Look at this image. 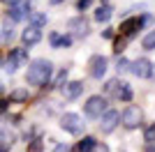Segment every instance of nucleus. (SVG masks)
<instances>
[{
	"mask_svg": "<svg viewBox=\"0 0 155 152\" xmlns=\"http://www.w3.org/2000/svg\"><path fill=\"white\" fill-rule=\"evenodd\" d=\"M67 25H70V30H74V35H77V37H86V35H88V23H86L84 16H77V19H72Z\"/></svg>",
	"mask_w": 155,
	"mask_h": 152,
	"instance_id": "1a4fd4ad",
	"label": "nucleus"
},
{
	"mask_svg": "<svg viewBox=\"0 0 155 152\" xmlns=\"http://www.w3.org/2000/svg\"><path fill=\"white\" fill-rule=\"evenodd\" d=\"M28 19H30V25L32 28H42V25H46V14H28Z\"/></svg>",
	"mask_w": 155,
	"mask_h": 152,
	"instance_id": "a211bd4d",
	"label": "nucleus"
},
{
	"mask_svg": "<svg viewBox=\"0 0 155 152\" xmlns=\"http://www.w3.org/2000/svg\"><path fill=\"white\" fill-rule=\"evenodd\" d=\"M60 127H63L67 134H81L84 131V122L77 113H65L60 118Z\"/></svg>",
	"mask_w": 155,
	"mask_h": 152,
	"instance_id": "20e7f679",
	"label": "nucleus"
},
{
	"mask_svg": "<svg viewBox=\"0 0 155 152\" xmlns=\"http://www.w3.org/2000/svg\"><path fill=\"white\" fill-rule=\"evenodd\" d=\"M28 152H44V141H39V138L30 141L28 143Z\"/></svg>",
	"mask_w": 155,
	"mask_h": 152,
	"instance_id": "412c9836",
	"label": "nucleus"
},
{
	"mask_svg": "<svg viewBox=\"0 0 155 152\" xmlns=\"http://www.w3.org/2000/svg\"><path fill=\"white\" fill-rule=\"evenodd\" d=\"M143 21H146V16H143V19H139V16H132V19H125L123 23H120V28H118V30L123 32L125 37H134L137 32L141 30V25H143Z\"/></svg>",
	"mask_w": 155,
	"mask_h": 152,
	"instance_id": "39448f33",
	"label": "nucleus"
},
{
	"mask_svg": "<svg viewBox=\"0 0 155 152\" xmlns=\"http://www.w3.org/2000/svg\"><path fill=\"white\" fill-rule=\"evenodd\" d=\"M116 97L120 101H132V88H130V83L120 81V85H118V90H116Z\"/></svg>",
	"mask_w": 155,
	"mask_h": 152,
	"instance_id": "f3484780",
	"label": "nucleus"
},
{
	"mask_svg": "<svg viewBox=\"0 0 155 152\" xmlns=\"http://www.w3.org/2000/svg\"><path fill=\"white\" fill-rule=\"evenodd\" d=\"M143 141L146 143H155V125H150L146 131H143Z\"/></svg>",
	"mask_w": 155,
	"mask_h": 152,
	"instance_id": "b1692460",
	"label": "nucleus"
},
{
	"mask_svg": "<svg viewBox=\"0 0 155 152\" xmlns=\"http://www.w3.org/2000/svg\"><path fill=\"white\" fill-rule=\"evenodd\" d=\"M118 85H120V81H118V78H111V81H107V85H104V90H107V92H114V95H116Z\"/></svg>",
	"mask_w": 155,
	"mask_h": 152,
	"instance_id": "393cba45",
	"label": "nucleus"
},
{
	"mask_svg": "<svg viewBox=\"0 0 155 152\" xmlns=\"http://www.w3.org/2000/svg\"><path fill=\"white\" fill-rule=\"evenodd\" d=\"M51 71H53V65L44 58L39 60H32L30 67H28V74H26V81L30 85H46L49 78H51Z\"/></svg>",
	"mask_w": 155,
	"mask_h": 152,
	"instance_id": "f257e3e1",
	"label": "nucleus"
},
{
	"mask_svg": "<svg viewBox=\"0 0 155 152\" xmlns=\"http://www.w3.org/2000/svg\"><path fill=\"white\" fill-rule=\"evenodd\" d=\"M141 46H143V49H146V51H153V49H155V30H150L148 35L143 37Z\"/></svg>",
	"mask_w": 155,
	"mask_h": 152,
	"instance_id": "aec40b11",
	"label": "nucleus"
},
{
	"mask_svg": "<svg viewBox=\"0 0 155 152\" xmlns=\"http://www.w3.org/2000/svg\"><path fill=\"white\" fill-rule=\"evenodd\" d=\"M88 5H91V0H77V9H81V12H84Z\"/></svg>",
	"mask_w": 155,
	"mask_h": 152,
	"instance_id": "c756f323",
	"label": "nucleus"
},
{
	"mask_svg": "<svg viewBox=\"0 0 155 152\" xmlns=\"http://www.w3.org/2000/svg\"><path fill=\"white\" fill-rule=\"evenodd\" d=\"M150 67L153 65L146 60V58H139V60H134V62H130V71L134 76H139V78H148L150 76Z\"/></svg>",
	"mask_w": 155,
	"mask_h": 152,
	"instance_id": "6e6552de",
	"label": "nucleus"
},
{
	"mask_svg": "<svg viewBox=\"0 0 155 152\" xmlns=\"http://www.w3.org/2000/svg\"><path fill=\"white\" fill-rule=\"evenodd\" d=\"M104 111H107V99H104L102 95L88 97V101L84 104V113L88 115V118H100Z\"/></svg>",
	"mask_w": 155,
	"mask_h": 152,
	"instance_id": "f03ea898",
	"label": "nucleus"
},
{
	"mask_svg": "<svg viewBox=\"0 0 155 152\" xmlns=\"http://www.w3.org/2000/svg\"><path fill=\"white\" fill-rule=\"evenodd\" d=\"M111 14H114V12H111L109 5H100V7H97V12H95V21H97V23H107V21L111 19Z\"/></svg>",
	"mask_w": 155,
	"mask_h": 152,
	"instance_id": "dca6fc26",
	"label": "nucleus"
},
{
	"mask_svg": "<svg viewBox=\"0 0 155 152\" xmlns=\"http://www.w3.org/2000/svg\"><path fill=\"white\" fill-rule=\"evenodd\" d=\"M9 16H12V21H21V19H26L28 14V2H23V5H21V2H16V5H9Z\"/></svg>",
	"mask_w": 155,
	"mask_h": 152,
	"instance_id": "f8f14e48",
	"label": "nucleus"
},
{
	"mask_svg": "<svg viewBox=\"0 0 155 152\" xmlns=\"http://www.w3.org/2000/svg\"><path fill=\"white\" fill-rule=\"evenodd\" d=\"M28 97H30V92H28L26 88H19V90H14L12 95H9V99H12V101H19V104H21V101H28Z\"/></svg>",
	"mask_w": 155,
	"mask_h": 152,
	"instance_id": "6ab92c4d",
	"label": "nucleus"
},
{
	"mask_svg": "<svg viewBox=\"0 0 155 152\" xmlns=\"http://www.w3.org/2000/svg\"><path fill=\"white\" fill-rule=\"evenodd\" d=\"M70 44H72L70 35H58V32H53V35H51V46H53V49H63V46H70Z\"/></svg>",
	"mask_w": 155,
	"mask_h": 152,
	"instance_id": "4468645a",
	"label": "nucleus"
},
{
	"mask_svg": "<svg viewBox=\"0 0 155 152\" xmlns=\"http://www.w3.org/2000/svg\"><path fill=\"white\" fill-rule=\"evenodd\" d=\"M51 5H60V2H65V0H49Z\"/></svg>",
	"mask_w": 155,
	"mask_h": 152,
	"instance_id": "72a5a7b5",
	"label": "nucleus"
},
{
	"mask_svg": "<svg viewBox=\"0 0 155 152\" xmlns=\"http://www.w3.org/2000/svg\"><path fill=\"white\" fill-rule=\"evenodd\" d=\"M14 30H12V23L9 21H5V25H2V39H12Z\"/></svg>",
	"mask_w": 155,
	"mask_h": 152,
	"instance_id": "a878e982",
	"label": "nucleus"
},
{
	"mask_svg": "<svg viewBox=\"0 0 155 152\" xmlns=\"http://www.w3.org/2000/svg\"><path fill=\"white\" fill-rule=\"evenodd\" d=\"M88 67H91V76H93V78H102V76L107 74L109 60H107L104 55H93L91 62H88Z\"/></svg>",
	"mask_w": 155,
	"mask_h": 152,
	"instance_id": "423d86ee",
	"label": "nucleus"
},
{
	"mask_svg": "<svg viewBox=\"0 0 155 152\" xmlns=\"http://www.w3.org/2000/svg\"><path fill=\"white\" fill-rule=\"evenodd\" d=\"M125 44H127V37H125V39H116V42H114V53L120 55V53L125 51Z\"/></svg>",
	"mask_w": 155,
	"mask_h": 152,
	"instance_id": "5701e85b",
	"label": "nucleus"
},
{
	"mask_svg": "<svg viewBox=\"0 0 155 152\" xmlns=\"http://www.w3.org/2000/svg\"><path fill=\"white\" fill-rule=\"evenodd\" d=\"M95 143H97V141L93 138V136H84V138H81V141L77 143V147H74L72 152H91Z\"/></svg>",
	"mask_w": 155,
	"mask_h": 152,
	"instance_id": "2eb2a0df",
	"label": "nucleus"
},
{
	"mask_svg": "<svg viewBox=\"0 0 155 152\" xmlns=\"http://www.w3.org/2000/svg\"><path fill=\"white\" fill-rule=\"evenodd\" d=\"M120 120H123V127L125 129H137V127L141 125V108L139 106H127L120 115Z\"/></svg>",
	"mask_w": 155,
	"mask_h": 152,
	"instance_id": "7ed1b4c3",
	"label": "nucleus"
},
{
	"mask_svg": "<svg viewBox=\"0 0 155 152\" xmlns=\"http://www.w3.org/2000/svg\"><path fill=\"white\" fill-rule=\"evenodd\" d=\"M2 111H7V101L5 99H0V113H2Z\"/></svg>",
	"mask_w": 155,
	"mask_h": 152,
	"instance_id": "2f4dec72",
	"label": "nucleus"
},
{
	"mask_svg": "<svg viewBox=\"0 0 155 152\" xmlns=\"http://www.w3.org/2000/svg\"><path fill=\"white\" fill-rule=\"evenodd\" d=\"M91 152H109V147L104 145V143H95V145H93V150Z\"/></svg>",
	"mask_w": 155,
	"mask_h": 152,
	"instance_id": "cd10ccee",
	"label": "nucleus"
},
{
	"mask_svg": "<svg viewBox=\"0 0 155 152\" xmlns=\"http://www.w3.org/2000/svg\"><path fill=\"white\" fill-rule=\"evenodd\" d=\"M2 2H7V5H16V2H21V0H2Z\"/></svg>",
	"mask_w": 155,
	"mask_h": 152,
	"instance_id": "473e14b6",
	"label": "nucleus"
},
{
	"mask_svg": "<svg viewBox=\"0 0 155 152\" xmlns=\"http://www.w3.org/2000/svg\"><path fill=\"white\" fill-rule=\"evenodd\" d=\"M53 152H72V150H70V145H67V143H60V145L53 147Z\"/></svg>",
	"mask_w": 155,
	"mask_h": 152,
	"instance_id": "c85d7f7f",
	"label": "nucleus"
},
{
	"mask_svg": "<svg viewBox=\"0 0 155 152\" xmlns=\"http://www.w3.org/2000/svg\"><path fill=\"white\" fill-rule=\"evenodd\" d=\"M116 69H118V74H125V71H130V60H127V58H118Z\"/></svg>",
	"mask_w": 155,
	"mask_h": 152,
	"instance_id": "4be33fe9",
	"label": "nucleus"
},
{
	"mask_svg": "<svg viewBox=\"0 0 155 152\" xmlns=\"http://www.w3.org/2000/svg\"><path fill=\"white\" fill-rule=\"evenodd\" d=\"M21 39H23V44L26 46H35L42 39V32H39V28H28V30H23V35H21Z\"/></svg>",
	"mask_w": 155,
	"mask_h": 152,
	"instance_id": "9b49d317",
	"label": "nucleus"
},
{
	"mask_svg": "<svg viewBox=\"0 0 155 152\" xmlns=\"http://www.w3.org/2000/svg\"><path fill=\"white\" fill-rule=\"evenodd\" d=\"M84 92V83L81 81H72V83H65L63 88V95L67 97V99H77L79 95Z\"/></svg>",
	"mask_w": 155,
	"mask_h": 152,
	"instance_id": "9d476101",
	"label": "nucleus"
},
{
	"mask_svg": "<svg viewBox=\"0 0 155 152\" xmlns=\"http://www.w3.org/2000/svg\"><path fill=\"white\" fill-rule=\"evenodd\" d=\"M118 120H120V115H118L116 111H104V113L100 115V129H102L104 134H111L116 129Z\"/></svg>",
	"mask_w": 155,
	"mask_h": 152,
	"instance_id": "0eeeda50",
	"label": "nucleus"
},
{
	"mask_svg": "<svg viewBox=\"0 0 155 152\" xmlns=\"http://www.w3.org/2000/svg\"><path fill=\"white\" fill-rule=\"evenodd\" d=\"M9 60H14L16 67H23V65L28 62V51L26 49H14L12 53H9Z\"/></svg>",
	"mask_w": 155,
	"mask_h": 152,
	"instance_id": "ddd939ff",
	"label": "nucleus"
},
{
	"mask_svg": "<svg viewBox=\"0 0 155 152\" xmlns=\"http://www.w3.org/2000/svg\"><path fill=\"white\" fill-rule=\"evenodd\" d=\"M102 37H104V39H111V37H114V30H111V28H107V30H102Z\"/></svg>",
	"mask_w": 155,
	"mask_h": 152,
	"instance_id": "7c9ffc66",
	"label": "nucleus"
},
{
	"mask_svg": "<svg viewBox=\"0 0 155 152\" xmlns=\"http://www.w3.org/2000/svg\"><path fill=\"white\" fill-rule=\"evenodd\" d=\"M63 83H67V69H63L58 74V78H56V83H53V88H58V85H63Z\"/></svg>",
	"mask_w": 155,
	"mask_h": 152,
	"instance_id": "bb28decb",
	"label": "nucleus"
}]
</instances>
